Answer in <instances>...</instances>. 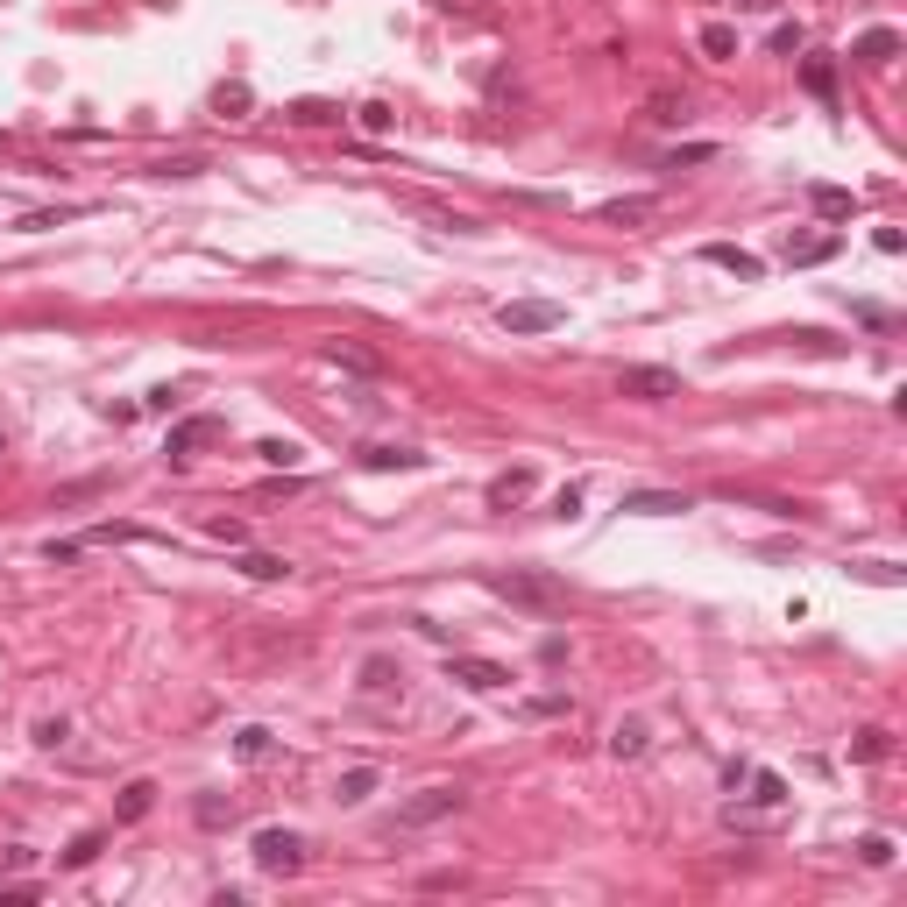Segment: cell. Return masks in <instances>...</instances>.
Instances as JSON below:
<instances>
[{"instance_id": "cell-29", "label": "cell", "mask_w": 907, "mask_h": 907, "mask_svg": "<svg viewBox=\"0 0 907 907\" xmlns=\"http://www.w3.org/2000/svg\"><path fill=\"white\" fill-rule=\"evenodd\" d=\"M326 362H341V369H355V376H376V355L355 348V341H334V348H326Z\"/></svg>"}, {"instance_id": "cell-13", "label": "cell", "mask_w": 907, "mask_h": 907, "mask_svg": "<svg viewBox=\"0 0 907 907\" xmlns=\"http://www.w3.org/2000/svg\"><path fill=\"white\" fill-rule=\"evenodd\" d=\"M532 497V468H504V475H489V504L497 511H511V504H525Z\"/></svg>"}, {"instance_id": "cell-23", "label": "cell", "mask_w": 907, "mask_h": 907, "mask_svg": "<svg viewBox=\"0 0 907 907\" xmlns=\"http://www.w3.org/2000/svg\"><path fill=\"white\" fill-rule=\"evenodd\" d=\"M652 213H659V199H610V206H603L610 227H638V220H652Z\"/></svg>"}, {"instance_id": "cell-20", "label": "cell", "mask_w": 907, "mask_h": 907, "mask_svg": "<svg viewBox=\"0 0 907 907\" xmlns=\"http://www.w3.org/2000/svg\"><path fill=\"white\" fill-rule=\"evenodd\" d=\"M192 815H199V830H234V801L227 794H199Z\"/></svg>"}, {"instance_id": "cell-32", "label": "cell", "mask_w": 907, "mask_h": 907, "mask_svg": "<svg viewBox=\"0 0 907 907\" xmlns=\"http://www.w3.org/2000/svg\"><path fill=\"white\" fill-rule=\"evenodd\" d=\"M206 171V156H163L156 163V178H199Z\"/></svg>"}, {"instance_id": "cell-5", "label": "cell", "mask_w": 907, "mask_h": 907, "mask_svg": "<svg viewBox=\"0 0 907 907\" xmlns=\"http://www.w3.org/2000/svg\"><path fill=\"white\" fill-rule=\"evenodd\" d=\"M461 787H419L404 808H397V830H426V822H447V815H461Z\"/></svg>"}, {"instance_id": "cell-22", "label": "cell", "mask_w": 907, "mask_h": 907, "mask_svg": "<svg viewBox=\"0 0 907 907\" xmlns=\"http://www.w3.org/2000/svg\"><path fill=\"white\" fill-rule=\"evenodd\" d=\"M801 86H808L815 100H837V64H830V57H808V64H801Z\"/></svg>"}, {"instance_id": "cell-24", "label": "cell", "mask_w": 907, "mask_h": 907, "mask_svg": "<svg viewBox=\"0 0 907 907\" xmlns=\"http://www.w3.org/2000/svg\"><path fill=\"white\" fill-rule=\"evenodd\" d=\"M886 752H893V737H886V730H879V723H865V730H858V737H851V759H865V766H879V759H886Z\"/></svg>"}, {"instance_id": "cell-11", "label": "cell", "mask_w": 907, "mask_h": 907, "mask_svg": "<svg viewBox=\"0 0 907 907\" xmlns=\"http://www.w3.org/2000/svg\"><path fill=\"white\" fill-rule=\"evenodd\" d=\"M702 263H716V270H730V277H745V284H759V277H766V263H759L752 249H730V241H709V249H702Z\"/></svg>"}, {"instance_id": "cell-18", "label": "cell", "mask_w": 907, "mask_h": 907, "mask_svg": "<svg viewBox=\"0 0 907 907\" xmlns=\"http://www.w3.org/2000/svg\"><path fill=\"white\" fill-rule=\"evenodd\" d=\"M149 808H156V787H149V780H128L121 801H114V822H142Z\"/></svg>"}, {"instance_id": "cell-36", "label": "cell", "mask_w": 907, "mask_h": 907, "mask_svg": "<svg viewBox=\"0 0 907 907\" xmlns=\"http://www.w3.org/2000/svg\"><path fill=\"white\" fill-rule=\"evenodd\" d=\"M858 858L865 865H893V837H858Z\"/></svg>"}, {"instance_id": "cell-38", "label": "cell", "mask_w": 907, "mask_h": 907, "mask_svg": "<svg viewBox=\"0 0 907 907\" xmlns=\"http://www.w3.org/2000/svg\"><path fill=\"white\" fill-rule=\"evenodd\" d=\"M801 43H808V36H801V22H780V29H773V50H780V57H794Z\"/></svg>"}, {"instance_id": "cell-4", "label": "cell", "mask_w": 907, "mask_h": 907, "mask_svg": "<svg viewBox=\"0 0 907 907\" xmlns=\"http://www.w3.org/2000/svg\"><path fill=\"white\" fill-rule=\"evenodd\" d=\"M227 440V419H213V411H192V419H178L171 433H163V454L171 461H192L199 447H220Z\"/></svg>"}, {"instance_id": "cell-19", "label": "cell", "mask_w": 907, "mask_h": 907, "mask_svg": "<svg viewBox=\"0 0 907 907\" xmlns=\"http://www.w3.org/2000/svg\"><path fill=\"white\" fill-rule=\"evenodd\" d=\"M362 468H404L411 475V468H426V454L419 447H362Z\"/></svg>"}, {"instance_id": "cell-33", "label": "cell", "mask_w": 907, "mask_h": 907, "mask_svg": "<svg viewBox=\"0 0 907 907\" xmlns=\"http://www.w3.org/2000/svg\"><path fill=\"white\" fill-rule=\"evenodd\" d=\"M256 454H263L270 468H298V440H263Z\"/></svg>"}, {"instance_id": "cell-12", "label": "cell", "mask_w": 907, "mask_h": 907, "mask_svg": "<svg viewBox=\"0 0 907 907\" xmlns=\"http://www.w3.org/2000/svg\"><path fill=\"white\" fill-rule=\"evenodd\" d=\"M624 511H638V518H681V511H688V497H681V489H631V497H624Z\"/></svg>"}, {"instance_id": "cell-2", "label": "cell", "mask_w": 907, "mask_h": 907, "mask_svg": "<svg viewBox=\"0 0 907 907\" xmlns=\"http://www.w3.org/2000/svg\"><path fill=\"white\" fill-rule=\"evenodd\" d=\"M355 695H362V709H397V702H404V667H397L390 652H369Z\"/></svg>"}, {"instance_id": "cell-35", "label": "cell", "mask_w": 907, "mask_h": 907, "mask_svg": "<svg viewBox=\"0 0 907 907\" xmlns=\"http://www.w3.org/2000/svg\"><path fill=\"white\" fill-rule=\"evenodd\" d=\"M355 121H362V128H369V135H383V128H390V121H397V114H390V107H383V100H369V107H355Z\"/></svg>"}, {"instance_id": "cell-7", "label": "cell", "mask_w": 907, "mask_h": 907, "mask_svg": "<svg viewBox=\"0 0 907 907\" xmlns=\"http://www.w3.org/2000/svg\"><path fill=\"white\" fill-rule=\"evenodd\" d=\"M447 681H461L468 695H504V688H511V667L475 659V652H454V659H447Z\"/></svg>"}, {"instance_id": "cell-27", "label": "cell", "mask_w": 907, "mask_h": 907, "mask_svg": "<svg viewBox=\"0 0 907 907\" xmlns=\"http://www.w3.org/2000/svg\"><path fill=\"white\" fill-rule=\"evenodd\" d=\"M702 57H716V64L737 57V29L730 22H702Z\"/></svg>"}, {"instance_id": "cell-17", "label": "cell", "mask_w": 907, "mask_h": 907, "mask_svg": "<svg viewBox=\"0 0 907 907\" xmlns=\"http://www.w3.org/2000/svg\"><path fill=\"white\" fill-rule=\"evenodd\" d=\"M376 794V766H348L341 780H334V801H348V808H362Z\"/></svg>"}, {"instance_id": "cell-3", "label": "cell", "mask_w": 907, "mask_h": 907, "mask_svg": "<svg viewBox=\"0 0 907 907\" xmlns=\"http://www.w3.org/2000/svg\"><path fill=\"white\" fill-rule=\"evenodd\" d=\"M617 397H638V404H667V397H688L681 369H659V362H638L617 376Z\"/></svg>"}, {"instance_id": "cell-28", "label": "cell", "mask_w": 907, "mask_h": 907, "mask_svg": "<svg viewBox=\"0 0 907 907\" xmlns=\"http://www.w3.org/2000/svg\"><path fill=\"white\" fill-rule=\"evenodd\" d=\"M249 107H256V93L241 86V78H234V86H220V93H213V114H227V121H241Z\"/></svg>"}, {"instance_id": "cell-37", "label": "cell", "mask_w": 907, "mask_h": 907, "mask_svg": "<svg viewBox=\"0 0 907 907\" xmlns=\"http://www.w3.org/2000/svg\"><path fill=\"white\" fill-rule=\"evenodd\" d=\"M206 532H213V539H227V546H241V539H249V525H241V518H206Z\"/></svg>"}, {"instance_id": "cell-14", "label": "cell", "mask_w": 907, "mask_h": 907, "mask_svg": "<svg viewBox=\"0 0 907 907\" xmlns=\"http://www.w3.org/2000/svg\"><path fill=\"white\" fill-rule=\"evenodd\" d=\"M851 57H858V64H893V57H900V29H865V36L851 43Z\"/></svg>"}, {"instance_id": "cell-9", "label": "cell", "mask_w": 907, "mask_h": 907, "mask_svg": "<svg viewBox=\"0 0 907 907\" xmlns=\"http://www.w3.org/2000/svg\"><path fill=\"white\" fill-rule=\"evenodd\" d=\"M688 114H695V100L681 86H652L645 93V121H659V128H688Z\"/></svg>"}, {"instance_id": "cell-39", "label": "cell", "mask_w": 907, "mask_h": 907, "mask_svg": "<svg viewBox=\"0 0 907 907\" xmlns=\"http://www.w3.org/2000/svg\"><path fill=\"white\" fill-rule=\"evenodd\" d=\"M553 518H582V489H574V482H567L560 497H553Z\"/></svg>"}, {"instance_id": "cell-31", "label": "cell", "mask_w": 907, "mask_h": 907, "mask_svg": "<svg viewBox=\"0 0 907 907\" xmlns=\"http://www.w3.org/2000/svg\"><path fill=\"white\" fill-rule=\"evenodd\" d=\"M745 780H752V801H759V808H780V801H787V780H780V773H745Z\"/></svg>"}, {"instance_id": "cell-25", "label": "cell", "mask_w": 907, "mask_h": 907, "mask_svg": "<svg viewBox=\"0 0 907 907\" xmlns=\"http://www.w3.org/2000/svg\"><path fill=\"white\" fill-rule=\"evenodd\" d=\"M270 745H277V737H270L263 723H249V730H234V759H249V766H256V759H270Z\"/></svg>"}, {"instance_id": "cell-26", "label": "cell", "mask_w": 907, "mask_h": 907, "mask_svg": "<svg viewBox=\"0 0 907 907\" xmlns=\"http://www.w3.org/2000/svg\"><path fill=\"white\" fill-rule=\"evenodd\" d=\"M284 114H291L298 128H326V121H341V107H334V100H291Z\"/></svg>"}, {"instance_id": "cell-10", "label": "cell", "mask_w": 907, "mask_h": 907, "mask_svg": "<svg viewBox=\"0 0 907 907\" xmlns=\"http://www.w3.org/2000/svg\"><path fill=\"white\" fill-rule=\"evenodd\" d=\"M844 249V234H787V263L794 270H815V263H830Z\"/></svg>"}, {"instance_id": "cell-8", "label": "cell", "mask_w": 907, "mask_h": 907, "mask_svg": "<svg viewBox=\"0 0 907 907\" xmlns=\"http://www.w3.org/2000/svg\"><path fill=\"white\" fill-rule=\"evenodd\" d=\"M560 319H567V312H560L553 298H511V305L497 312V326H504V334H553Z\"/></svg>"}, {"instance_id": "cell-34", "label": "cell", "mask_w": 907, "mask_h": 907, "mask_svg": "<svg viewBox=\"0 0 907 907\" xmlns=\"http://www.w3.org/2000/svg\"><path fill=\"white\" fill-rule=\"evenodd\" d=\"M64 737H71V723H64V716H43V723H36V745H43V752H57Z\"/></svg>"}, {"instance_id": "cell-30", "label": "cell", "mask_w": 907, "mask_h": 907, "mask_svg": "<svg viewBox=\"0 0 907 907\" xmlns=\"http://www.w3.org/2000/svg\"><path fill=\"white\" fill-rule=\"evenodd\" d=\"M241 574H256V582H284L291 560H277V553H241Z\"/></svg>"}, {"instance_id": "cell-1", "label": "cell", "mask_w": 907, "mask_h": 907, "mask_svg": "<svg viewBox=\"0 0 907 907\" xmlns=\"http://www.w3.org/2000/svg\"><path fill=\"white\" fill-rule=\"evenodd\" d=\"M489 596H504V603H518V610H539V617H553L567 596H560V582L553 574H532V567H511V574H489Z\"/></svg>"}, {"instance_id": "cell-21", "label": "cell", "mask_w": 907, "mask_h": 907, "mask_svg": "<svg viewBox=\"0 0 907 907\" xmlns=\"http://www.w3.org/2000/svg\"><path fill=\"white\" fill-rule=\"evenodd\" d=\"M100 851H107V830H86V837H71V851H64L57 865H64V872H86Z\"/></svg>"}, {"instance_id": "cell-16", "label": "cell", "mask_w": 907, "mask_h": 907, "mask_svg": "<svg viewBox=\"0 0 907 907\" xmlns=\"http://www.w3.org/2000/svg\"><path fill=\"white\" fill-rule=\"evenodd\" d=\"M808 206H815L822 220H851V213H858V199H851L844 185H808Z\"/></svg>"}, {"instance_id": "cell-15", "label": "cell", "mask_w": 907, "mask_h": 907, "mask_svg": "<svg viewBox=\"0 0 907 907\" xmlns=\"http://www.w3.org/2000/svg\"><path fill=\"white\" fill-rule=\"evenodd\" d=\"M645 745H652V730H645L638 716H624V723L610 730V759H645Z\"/></svg>"}, {"instance_id": "cell-6", "label": "cell", "mask_w": 907, "mask_h": 907, "mask_svg": "<svg viewBox=\"0 0 907 907\" xmlns=\"http://www.w3.org/2000/svg\"><path fill=\"white\" fill-rule=\"evenodd\" d=\"M256 865H263L270 879L305 872V837H298V830H256Z\"/></svg>"}]
</instances>
